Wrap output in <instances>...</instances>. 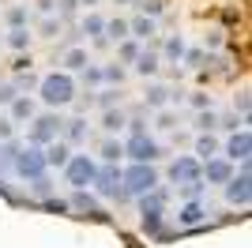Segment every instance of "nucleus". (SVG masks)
Wrapping results in <instances>:
<instances>
[{
	"mask_svg": "<svg viewBox=\"0 0 252 248\" xmlns=\"http://www.w3.org/2000/svg\"><path fill=\"white\" fill-rule=\"evenodd\" d=\"M38 94H42V102L45 105H68L75 102V79L72 72H49L45 79H38Z\"/></svg>",
	"mask_w": 252,
	"mask_h": 248,
	"instance_id": "obj_1",
	"label": "nucleus"
},
{
	"mask_svg": "<svg viewBox=\"0 0 252 248\" xmlns=\"http://www.w3.org/2000/svg\"><path fill=\"white\" fill-rule=\"evenodd\" d=\"M121 188H125V196H143L151 188H158V169L147 162H132L128 169H121Z\"/></svg>",
	"mask_w": 252,
	"mask_h": 248,
	"instance_id": "obj_2",
	"label": "nucleus"
},
{
	"mask_svg": "<svg viewBox=\"0 0 252 248\" xmlns=\"http://www.w3.org/2000/svg\"><path fill=\"white\" fill-rule=\"evenodd\" d=\"M11 169L23 177V181H34V177H42L49 165H45V155H42V147H27L23 151L19 147V155L11 158Z\"/></svg>",
	"mask_w": 252,
	"mask_h": 248,
	"instance_id": "obj_3",
	"label": "nucleus"
},
{
	"mask_svg": "<svg viewBox=\"0 0 252 248\" xmlns=\"http://www.w3.org/2000/svg\"><path fill=\"white\" fill-rule=\"evenodd\" d=\"M91 185H98V196H105V199H128L125 188H121V165H117V162L98 165V173H94Z\"/></svg>",
	"mask_w": 252,
	"mask_h": 248,
	"instance_id": "obj_4",
	"label": "nucleus"
},
{
	"mask_svg": "<svg viewBox=\"0 0 252 248\" xmlns=\"http://www.w3.org/2000/svg\"><path fill=\"white\" fill-rule=\"evenodd\" d=\"M94 173H98V162L87 158V155H72L68 162H64V177H68L72 188H87L91 181H94Z\"/></svg>",
	"mask_w": 252,
	"mask_h": 248,
	"instance_id": "obj_5",
	"label": "nucleus"
},
{
	"mask_svg": "<svg viewBox=\"0 0 252 248\" xmlns=\"http://www.w3.org/2000/svg\"><path fill=\"white\" fill-rule=\"evenodd\" d=\"M64 132V121L57 113H45V117H38V121L31 124V135H27V143L31 147H45V143H53L57 135Z\"/></svg>",
	"mask_w": 252,
	"mask_h": 248,
	"instance_id": "obj_6",
	"label": "nucleus"
},
{
	"mask_svg": "<svg viewBox=\"0 0 252 248\" xmlns=\"http://www.w3.org/2000/svg\"><path fill=\"white\" fill-rule=\"evenodd\" d=\"M125 147V155L132 158V162H147V165H155L158 158H162V147L151 139V135H128V143H121Z\"/></svg>",
	"mask_w": 252,
	"mask_h": 248,
	"instance_id": "obj_7",
	"label": "nucleus"
},
{
	"mask_svg": "<svg viewBox=\"0 0 252 248\" xmlns=\"http://www.w3.org/2000/svg\"><path fill=\"white\" fill-rule=\"evenodd\" d=\"M252 173H249V162H241V173H233L230 181H226V199H230L233 207H249L252 199Z\"/></svg>",
	"mask_w": 252,
	"mask_h": 248,
	"instance_id": "obj_8",
	"label": "nucleus"
},
{
	"mask_svg": "<svg viewBox=\"0 0 252 248\" xmlns=\"http://www.w3.org/2000/svg\"><path fill=\"white\" fill-rule=\"evenodd\" d=\"M200 169H203L200 158H177V162L169 165V181H173V185H192V181H203Z\"/></svg>",
	"mask_w": 252,
	"mask_h": 248,
	"instance_id": "obj_9",
	"label": "nucleus"
},
{
	"mask_svg": "<svg viewBox=\"0 0 252 248\" xmlns=\"http://www.w3.org/2000/svg\"><path fill=\"white\" fill-rule=\"evenodd\" d=\"M249 155H252V135L249 128H237L226 139V162H249Z\"/></svg>",
	"mask_w": 252,
	"mask_h": 248,
	"instance_id": "obj_10",
	"label": "nucleus"
},
{
	"mask_svg": "<svg viewBox=\"0 0 252 248\" xmlns=\"http://www.w3.org/2000/svg\"><path fill=\"white\" fill-rule=\"evenodd\" d=\"M200 177L207 181V185H226V181L233 177V162H226V158L215 155V158H207V162H203Z\"/></svg>",
	"mask_w": 252,
	"mask_h": 248,
	"instance_id": "obj_11",
	"label": "nucleus"
},
{
	"mask_svg": "<svg viewBox=\"0 0 252 248\" xmlns=\"http://www.w3.org/2000/svg\"><path fill=\"white\" fill-rule=\"evenodd\" d=\"M203 218H207V207H203L200 199H189V203L181 207V215H177V222H181V226H189V229H192V226H200Z\"/></svg>",
	"mask_w": 252,
	"mask_h": 248,
	"instance_id": "obj_12",
	"label": "nucleus"
},
{
	"mask_svg": "<svg viewBox=\"0 0 252 248\" xmlns=\"http://www.w3.org/2000/svg\"><path fill=\"white\" fill-rule=\"evenodd\" d=\"M166 207V188H151L139 196V215H158Z\"/></svg>",
	"mask_w": 252,
	"mask_h": 248,
	"instance_id": "obj_13",
	"label": "nucleus"
},
{
	"mask_svg": "<svg viewBox=\"0 0 252 248\" xmlns=\"http://www.w3.org/2000/svg\"><path fill=\"white\" fill-rule=\"evenodd\" d=\"M42 155H45V165H61V169H64V162L72 158V147L61 143V139H53V143H45Z\"/></svg>",
	"mask_w": 252,
	"mask_h": 248,
	"instance_id": "obj_14",
	"label": "nucleus"
},
{
	"mask_svg": "<svg viewBox=\"0 0 252 248\" xmlns=\"http://www.w3.org/2000/svg\"><path fill=\"white\" fill-rule=\"evenodd\" d=\"M128 34H132L136 41H147V38H155V19H147V15L132 19V23H128Z\"/></svg>",
	"mask_w": 252,
	"mask_h": 248,
	"instance_id": "obj_15",
	"label": "nucleus"
},
{
	"mask_svg": "<svg viewBox=\"0 0 252 248\" xmlns=\"http://www.w3.org/2000/svg\"><path fill=\"white\" fill-rule=\"evenodd\" d=\"M132 64H136V72H139V75H155V72H158V53L139 49V57H136Z\"/></svg>",
	"mask_w": 252,
	"mask_h": 248,
	"instance_id": "obj_16",
	"label": "nucleus"
},
{
	"mask_svg": "<svg viewBox=\"0 0 252 248\" xmlns=\"http://www.w3.org/2000/svg\"><path fill=\"white\" fill-rule=\"evenodd\" d=\"M87 64H91V61H87V49H79V45L64 53V72H83Z\"/></svg>",
	"mask_w": 252,
	"mask_h": 248,
	"instance_id": "obj_17",
	"label": "nucleus"
},
{
	"mask_svg": "<svg viewBox=\"0 0 252 248\" xmlns=\"http://www.w3.org/2000/svg\"><path fill=\"white\" fill-rule=\"evenodd\" d=\"M64 135H68V147H72V143H83V139H87V121H83V117L64 121Z\"/></svg>",
	"mask_w": 252,
	"mask_h": 248,
	"instance_id": "obj_18",
	"label": "nucleus"
},
{
	"mask_svg": "<svg viewBox=\"0 0 252 248\" xmlns=\"http://www.w3.org/2000/svg\"><path fill=\"white\" fill-rule=\"evenodd\" d=\"M8 109H11V121H31V117H34V102H31V98H23V94L8 105Z\"/></svg>",
	"mask_w": 252,
	"mask_h": 248,
	"instance_id": "obj_19",
	"label": "nucleus"
},
{
	"mask_svg": "<svg viewBox=\"0 0 252 248\" xmlns=\"http://www.w3.org/2000/svg\"><path fill=\"white\" fill-rule=\"evenodd\" d=\"M68 207H72V211H87V215H91V211H98V207H94V196H91L87 188H75V196L68 199Z\"/></svg>",
	"mask_w": 252,
	"mask_h": 248,
	"instance_id": "obj_20",
	"label": "nucleus"
},
{
	"mask_svg": "<svg viewBox=\"0 0 252 248\" xmlns=\"http://www.w3.org/2000/svg\"><path fill=\"white\" fill-rule=\"evenodd\" d=\"M196 155H200L203 162H207V158H215V155H219V139H215L211 132H203L200 139H196Z\"/></svg>",
	"mask_w": 252,
	"mask_h": 248,
	"instance_id": "obj_21",
	"label": "nucleus"
},
{
	"mask_svg": "<svg viewBox=\"0 0 252 248\" xmlns=\"http://www.w3.org/2000/svg\"><path fill=\"white\" fill-rule=\"evenodd\" d=\"M169 98H173L169 87H147V109H162Z\"/></svg>",
	"mask_w": 252,
	"mask_h": 248,
	"instance_id": "obj_22",
	"label": "nucleus"
},
{
	"mask_svg": "<svg viewBox=\"0 0 252 248\" xmlns=\"http://www.w3.org/2000/svg\"><path fill=\"white\" fill-rule=\"evenodd\" d=\"M83 34H91V38H105V19H102V15H87V19H83Z\"/></svg>",
	"mask_w": 252,
	"mask_h": 248,
	"instance_id": "obj_23",
	"label": "nucleus"
},
{
	"mask_svg": "<svg viewBox=\"0 0 252 248\" xmlns=\"http://www.w3.org/2000/svg\"><path fill=\"white\" fill-rule=\"evenodd\" d=\"M125 113H121V109H105V117H102V128L105 132H121V128H125Z\"/></svg>",
	"mask_w": 252,
	"mask_h": 248,
	"instance_id": "obj_24",
	"label": "nucleus"
},
{
	"mask_svg": "<svg viewBox=\"0 0 252 248\" xmlns=\"http://www.w3.org/2000/svg\"><path fill=\"white\" fill-rule=\"evenodd\" d=\"M166 61H181V57H185V38H181V34H173V38H166Z\"/></svg>",
	"mask_w": 252,
	"mask_h": 248,
	"instance_id": "obj_25",
	"label": "nucleus"
},
{
	"mask_svg": "<svg viewBox=\"0 0 252 248\" xmlns=\"http://www.w3.org/2000/svg\"><path fill=\"white\" fill-rule=\"evenodd\" d=\"M31 38H34V34L27 31V27H19V31H8V45H11V49H19V53L31 45Z\"/></svg>",
	"mask_w": 252,
	"mask_h": 248,
	"instance_id": "obj_26",
	"label": "nucleus"
},
{
	"mask_svg": "<svg viewBox=\"0 0 252 248\" xmlns=\"http://www.w3.org/2000/svg\"><path fill=\"white\" fill-rule=\"evenodd\" d=\"M125 158V147L117 143V139H105L102 143V162H121Z\"/></svg>",
	"mask_w": 252,
	"mask_h": 248,
	"instance_id": "obj_27",
	"label": "nucleus"
},
{
	"mask_svg": "<svg viewBox=\"0 0 252 248\" xmlns=\"http://www.w3.org/2000/svg\"><path fill=\"white\" fill-rule=\"evenodd\" d=\"M139 226H143V233H147V237H158V233H162V211H158V215H143V222H139Z\"/></svg>",
	"mask_w": 252,
	"mask_h": 248,
	"instance_id": "obj_28",
	"label": "nucleus"
},
{
	"mask_svg": "<svg viewBox=\"0 0 252 248\" xmlns=\"http://www.w3.org/2000/svg\"><path fill=\"white\" fill-rule=\"evenodd\" d=\"M105 38H117V41H125V38H128V23H125V19H113V23H105Z\"/></svg>",
	"mask_w": 252,
	"mask_h": 248,
	"instance_id": "obj_29",
	"label": "nucleus"
},
{
	"mask_svg": "<svg viewBox=\"0 0 252 248\" xmlns=\"http://www.w3.org/2000/svg\"><path fill=\"white\" fill-rule=\"evenodd\" d=\"M196 128H200V132H211V128H219V117L211 113V109H200V117H196Z\"/></svg>",
	"mask_w": 252,
	"mask_h": 248,
	"instance_id": "obj_30",
	"label": "nucleus"
},
{
	"mask_svg": "<svg viewBox=\"0 0 252 248\" xmlns=\"http://www.w3.org/2000/svg\"><path fill=\"white\" fill-rule=\"evenodd\" d=\"M117 53H121V61H128V64H132V61H136V57H139V41H121V49H117Z\"/></svg>",
	"mask_w": 252,
	"mask_h": 248,
	"instance_id": "obj_31",
	"label": "nucleus"
},
{
	"mask_svg": "<svg viewBox=\"0 0 252 248\" xmlns=\"http://www.w3.org/2000/svg\"><path fill=\"white\" fill-rule=\"evenodd\" d=\"M38 31H42V38H57V34H61V19H53V15H45Z\"/></svg>",
	"mask_w": 252,
	"mask_h": 248,
	"instance_id": "obj_32",
	"label": "nucleus"
},
{
	"mask_svg": "<svg viewBox=\"0 0 252 248\" xmlns=\"http://www.w3.org/2000/svg\"><path fill=\"white\" fill-rule=\"evenodd\" d=\"M42 211H49V215H68L72 207H68V199H45Z\"/></svg>",
	"mask_w": 252,
	"mask_h": 248,
	"instance_id": "obj_33",
	"label": "nucleus"
},
{
	"mask_svg": "<svg viewBox=\"0 0 252 248\" xmlns=\"http://www.w3.org/2000/svg\"><path fill=\"white\" fill-rule=\"evenodd\" d=\"M8 27H11V31L27 27V8H11V11H8Z\"/></svg>",
	"mask_w": 252,
	"mask_h": 248,
	"instance_id": "obj_34",
	"label": "nucleus"
},
{
	"mask_svg": "<svg viewBox=\"0 0 252 248\" xmlns=\"http://www.w3.org/2000/svg\"><path fill=\"white\" fill-rule=\"evenodd\" d=\"M102 79H109V83H117V87H121V83H125V68H117V64H105V68H102Z\"/></svg>",
	"mask_w": 252,
	"mask_h": 248,
	"instance_id": "obj_35",
	"label": "nucleus"
},
{
	"mask_svg": "<svg viewBox=\"0 0 252 248\" xmlns=\"http://www.w3.org/2000/svg\"><path fill=\"white\" fill-rule=\"evenodd\" d=\"M11 72H15V75H27V72H31V57H27V53H19V57L11 61Z\"/></svg>",
	"mask_w": 252,
	"mask_h": 248,
	"instance_id": "obj_36",
	"label": "nucleus"
},
{
	"mask_svg": "<svg viewBox=\"0 0 252 248\" xmlns=\"http://www.w3.org/2000/svg\"><path fill=\"white\" fill-rule=\"evenodd\" d=\"M15 98H19V91H15V83H4V87H0V105H11Z\"/></svg>",
	"mask_w": 252,
	"mask_h": 248,
	"instance_id": "obj_37",
	"label": "nucleus"
},
{
	"mask_svg": "<svg viewBox=\"0 0 252 248\" xmlns=\"http://www.w3.org/2000/svg\"><path fill=\"white\" fill-rule=\"evenodd\" d=\"M139 8H143V15H147V19H158V15H162V0H143Z\"/></svg>",
	"mask_w": 252,
	"mask_h": 248,
	"instance_id": "obj_38",
	"label": "nucleus"
},
{
	"mask_svg": "<svg viewBox=\"0 0 252 248\" xmlns=\"http://www.w3.org/2000/svg\"><path fill=\"white\" fill-rule=\"evenodd\" d=\"M200 192H203V181H192V185H181V196H185V199H200Z\"/></svg>",
	"mask_w": 252,
	"mask_h": 248,
	"instance_id": "obj_39",
	"label": "nucleus"
},
{
	"mask_svg": "<svg viewBox=\"0 0 252 248\" xmlns=\"http://www.w3.org/2000/svg\"><path fill=\"white\" fill-rule=\"evenodd\" d=\"M57 8H61V15H64V19H72L75 11H79V0H57Z\"/></svg>",
	"mask_w": 252,
	"mask_h": 248,
	"instance_id": "obj_40",
	"label": "nucleus"
},
{
	"mask_svg": "<svg viewBox=\"0 0 252 248\" xmlns=\"http://www.w3.org/2000/svg\"><path fill=\"white\" fill-rule=\"evenodd\" d=\"M11 132H15V121H11V117H0V143H8Z\"/></svg>",
	"mask_w": 252,
	"mask_h": 248,
	"instance_id": "obj_41",
	"label": "nucleus"
},
{
	"mask_svg": "<svg viewBox=\"0 0 252 248\" xmlns=\"http://www.w3.org/2000/svg\"><path fill=\"white\" fill-rule=\"evenodd\" d=\"M83 79L91 83V87H94V83H102V68H98V64H87V68H83Z\"/></svg>",
	"mask_w": 252,
	"mask_h": 248,
	"instance_id": "obj_42",
	"label": "nucleus"
},
{
	"mask_svg": "<svg viewBox=\"0 0 252 248\" xmlns=\"http://www.w3.org/2000/svg\"><path fill=\"white\" fill-rule=\"evenodd\" d=\"M31 185H34V192H38V196H49V188H53V185H49V177H45V173H42V177H34Z\"/></svg>",
	"mask_w": 252,
	"mask_h": 248,
	"instance_id": "obj_43",
	"label": "nucleus"
},
{
	"mask_svg": "<svg viewBox=\"0 0 252 248\" xmlns=\"http://www.w3.org/2000/svg\"><path fill=\"white\" fill-rule=\"evenodd\" d=\"M185 61H189V68H200L203 64V49H185Z\"/></svg>",
	"mask_w": 252,
	"mask_h": 248,
	"instance_id": "obj_44",
	"label": "nucleus"
},
{
	"mask_svg": "<svg viewBox=\"0 0 252 248\" xmlns=\"http://www.w3.org/2000/svg\"><path fill=\"white\" fill-rule=\"evenodd\" d=\"M113 102H117V91H102L98 94V105H102V109H113Z\"/></svg>",
	"mask_w": 252,
	"mask_h": 248,
	"instance_id": "obj_45",
	"label": "nucleus"
},
{
	"mask_svg": "<svg viewBox=\"0 0 252 248\" xmlns=\"http://www.w3.org/2000/svg\"><path fill=\"white\" fill-rule=\"evenodd\" d=\"M237 109H241V121H249V91L237 94Z\"/></svg>",
	"mask_w": 252,
	"mask_h": 248,
	"instance_id": "obj_46",
	"label": "nucleus"
},
{
	"mask_svg": "<svg viewBox=\"0 0 252 248\" xmlns=\"http://www.w3.org/2000/svg\"><path fill=\"white\" fill-rule=\"evenodd\" d=\"M192 105L196 109H211V94H192Z\"/></svg>",
	"mask_w": 252,
	"mask_h": 248,
	"instance_id": "obj_47",
	"label": "nucleus"
},
{
	"mask_svg": "<svg viewBox=\"0 0 252 248\" xmlns=\"http://www.w3.org/2000/svg\"><path fill=\"white\" fill-rule=\"evenodd\" d=\"M222 128H226V132H237V128H245V121H237V113H233V117L222 121Z\"/></svg>",
	"mask_w": 252,
	"mask_h": 248,
	"instance_id": "obj_48",
	"label": "nucleus"
},
{
	"mask_svg": "<svg viewBox=\"0 0 252 248\" xmlns=\"http://www.w3.org/2000/svg\"><path fill=\"white\" fill-rule=\"evenodd\" d=\"M53 8H57V0H38V11H42V15H49Z\"/></svg>",
	"mask_w": 252,
	"mask_h": 248,
	"instance_id": "obj_49",
	"label": "nucleus"
},
{
	"mask_svg": "<svg viewBox=\"0 0 252 248\" xmlns=\"http://www.w3.org/2000/svg\"><path fill=\"white\" fill-rule=\"evenodd\" d=\"M0 196H8V199H11V203H15V199H19V196H15V192H11V188H8V185H4V177H0Z\"/></svg>",
	"mask_w": 252,
	"mask_h": 248,
	"instance_id": "obj_50",
	"label": "nucleus"
},
{
	"mask_svg": "<svg viewBox=\"0 0 252 248\" xmlns=\"http://www.w3.org/2000/svg\"><path fill=\"white\" fill-rule=\"evenodd\" d=\"M158 124H162V128H173V113H158Z\"/></svg>",
	"mask_w": 252,
	"mask_h": 248,
	"instance_id": "obj_51",
	"label": "nucleus"
},
{
	"mask_svg": "<svg viewBox=\"0 0 252 248\" xmlns=\"http://www.w3.org/2000/svg\"><path fill=\"white\" fill-rule=\"evenodd\" d=\"M113 4H132V0H113Z\"/></svg>",
	"mask_w": 252,
	"mask_h": 248,
	"instance_id": "obj_52",
	"label": "nucleus"
},
{
	"mask_svg": "<svg viewBox=\"0 0 252 248\" xmlns=\"http://www.w3.org/2000/svg\"><path fill=\"white\" fill-rule=\"evenodd\" d=\"M79 4H98V0H79Z\"/></svg>",
	"mask_w": 252,
	"mask_h": 248,
	"instance_id": "obj_53",
	"label": "nucleus"
}]
</instances>
